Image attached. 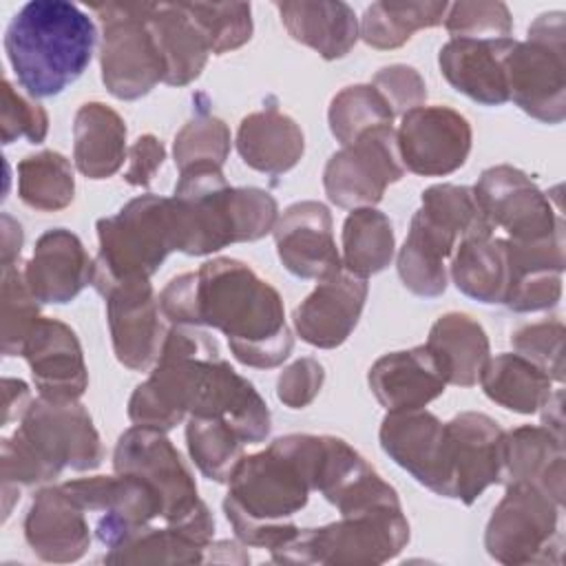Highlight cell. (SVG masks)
Instances as JSON below:
<instances>
[{"label":"cell","mask_w":566,"mask_h":566,"mask_svg":"<svg viewBox=\"0 0 566 566\" xmlns=\"http://www.w3.org/2000/svg\"><path fill=\"white\" fill-rule=\"evenodd\" d=\"M190 416L223 418L248 444L270 436L272 418L254 385L221 358L219 345L190 325L168 329L150 376L128 400L133 424L170 431Z\"/></svg>","instance_id":"6da1fadb"},{"label":"cell","mask_w":566,"mask_h":566,"mask_svg":"<svg viewBox=\"0 0 566 566\" xmlns=\"http://www.w3.org/2000/svg\"><path fill=\"white\" fill-rule=\"evenodd\" d=\"M159 310L172 325L219 329L245 367L274 369L294 347L281 294L239 259L217 256L170 279Z\"/></svg>","instance_id":"7a4b0ae2"},{"label":"cell","mask_w":566,"mask_h":566,"mask_svg":"<svg viewBox=\"0 0 566 566\" xmlns=\"http://www.w3.org/2000/svg\"><path fill=\"white\" fill-rule=\"evenodd\" d=\"M321 444L323 436L290 433L239 460L228 480L223 513L243 546L272 553L298 533L292 517L314 491Z\"/></svg>","instance_id":"3957f363"},{"label":"cell","mask_w":566,"mask_h":566,"mask_svg":"<svg viewBox=\"0 0 566 566\" xmlns=\"http://www.w3.org/2000/svg\"><path fill=\"white\" fill-rule=\"evenodd\" d=\"M93 18L69 0H31L9 22L4 53L31 97L60 95L91 64Z\"/></svg>","instance_id":"277c9868"},{"label":"cell","mask_w":566,"mask_h":566,"mask_svg":"<svg viewBox=\"0 0 566 566\" xmlns=\"http://www.w3.org/2000/svg\"><path fill=\"white\" fill-rule=\"evenodd\" d=\"M99 252L95 259L93 287L113 281L150 279L166 256L177 250L172 199L139 195L113 217L97 221Z\"/></svg>","instance_id":"5b68a950"},{"label":"cell","mask_w":566,"mask_h":566,"mask_svg":"<svg viewBox=\"0 0 566 566\" xmlns=\"http://www.w3.org/2000/svg\"><path fill=\"white\" fill-rule=\"evenodd\" d=\"M409 542V522L402 506H382L340 515V520L298 528L281 548L272 551L279 564L376 566L394 559Z\"/></svg>","instance_id":"8992f818"},{"label":"cell","mask_w":566,"mask_h":566,"mask_svg":"<svg viewBox=\"0 0 566 566\" xmlns=\"http://www.w3.org/2000/svg\"><path fill=\"white\" fill-rule=\"evenodd\" d=\"M506 86L526 115L544 124L566 117V18L548 11L528 27V38L506 55Z\"/></svg>","instance_id":"52a82bcc"},{"label":"cell","mask_w":566,"mask_h":566,"mask_svg":"<svg viewBox=\"0 0 566 566\" xmlns=\"http://www.w3.org/2000/svg\"><path fill=\"white\" fill-rule=\"evenodd\" d=\"M153 2L93 4L104 38L99 51L102 82L117 99H139L164 82V57L148 24Z\"/></svg>","instance_id":"ba28073f"},{"label":"cell","mask_w":566,"mask_h":566,"mask_svg":"<svg viewBox=\"0 0 566 566\" xmlns=\"http://www.w3.org/2000/svg\"><path fill=\"white\" fill-rule=\"evenodd\" d=\"M113 469L139 475L159 491L166 524L214 528V517L199 497L192 473L161 429L139 424L126 429L117 438Z\"/></svg>","instance_id":"9c48e42d"},{"label":"cell","mask_w":566,"mask_h":566,"mask_svg":"<svg viewBox=\"0 0 566 566\" xmlns=\"http://www.w3.org/2000/svg\"><path fill=\"white\" fill-rule=\"evenodd\" d=\"M562 506L542 489L526 482L506 484L484 531L486 553L506 566L546 564L559 557Z\"/></svg>","instance_id":"30bf717a"},{"label":"cell","mask_w":566,"mask_h":566,"mask_svg":"<svg viewBox=\"0 0 566 566\" xmlns=\"http://www.w3.org/2000/svg\"><path fill=\"white\" fill-rule=\"evenodd\" d=\"M405 177L396 128L376 126L334 153L323 170L327 199L347 210L374 208L389 184Z\"/></svg>","instance_id":"8fae6325"},{"label":"cell","mask_w":566,"mask_h":566,"mask_svg":"<svg viewBox=\"0 0 566 566\" xmlns=\"http://www.w3.org/2000/svg\"><path fill=\"white\" fill-rule=\"evenodd\" d=\"M62 486L86 513H99L95 535L106 548L122 544L133 533L150 526L153 520L164 517L159 491L133 473L77 478Z\"/></svg>","instance_id":"7c38bea8"},{"label":"cell","mask_w":566,"mask_h":566,"mask_svg":"<svg viewBox=\"0 0 566 566\" xmlns=\"http://www.w3.org/2000/svg\"><path fill=\"white\" fill-rule=\"evenodd\" d=\"M473 192L491 226L502 228L509 241H539L564 232L559 208L520 168L509 164L486 168Z\"/></svg>","instance_id":"4fadbf2b"},{"label":"cell","mask_w":566,"mask_h":566,"mask_svg":"<svg viewBox=\"0 0 566 566\" xmlns=\"http://www.w3.org/2000/svg\"><path fill=\"white\" fill-rule=\"evenodd\" d=\"M18 431L57 471H93L104 460V447L88 409L80 400L38 396L24 411Z\"/></svg>","instance_id":"5bb4252c"},{"label":"cell","mask_w":566,"mask_h":566,"mask_svg":"<svg viewBox=\"0 0 566 566\" xmlns=\"http://www.w3.org/2000/svg\"><path fill=\"white\" fill-rule=\"evenodd\" d=\"M447 497L473 504L489 486L502 484L504 431L486 413L462 411L444 422Z\"/></svg>","instance_id":"9a60e30c"},{"label":"cell","mask_w":566,"mask_h":566,"mask_svg":"<svg viewBox=\"0 0 566 566\" xmlns=\"http://www.w3.org/2000/svg\"><path fill=\"white\" fill-rule=\"evenodd\" d=\"M97 292L106 301L115 358L133 371L150 369L168 334L150 279L113 281L97 287Z\"/></svg>","instance_id":"2e32d148"},{"label":"cell","mask_w":566,"mask_h":566,"mask_svg":"<svg viewBox=\"0 0 566 566\" xmlns=\"http://www.w3.org/2000/svg\"><path fill=\"white\" fill-rule=\"evenodd\" d=\"M405 170L420 177L451 175L471 153V124L449 106H416L407 111L396 130Z\"/></svg>","instance_id":"e0dca14e"},{"label":"cell","mask_w":566,"mask_h":566,"mask_svg":"<svg viewBox=\"0 0 566 566\" xmlns=\"http://www.w3.org/2000/svg\"><path fill=\"white\" fill-rule=\"evenodd\" d=\"M272 234L276 254L290 274L323 281L343 270L325 203L307 199L287 206Z\"/></svg>","instance_id":"ac0fdd59"},{"label":"cell","mask_w":566,"mask_h":566,"mask_svg":"<svg viewBox=\"0 0 566 566\" xmlns=\"http://www.w3.org/2000/svg\"><path fill=\"white\" fill-rule=\"evenodd\" d=\"M378 440L382 451L416 482L447 497L444 422L436 413L427 409L387 411Z\"/></svg>","instance_id":"d6986e66"},{"label":"cell","mask_w":566,"mask_h":566,"mask_svg":"<svg viewBox=\"0 0 566 566\" xmlns=\"http://www.w3.org/2000/svg\"><path fill=\"white\" fill-rule=\"evenodd\" d=\"M367 292V279L354 276L347 270L318 281L312 294L294 310L292 323L296 334L318 349L343 345L358 325Z\"/></svg>","instance_id":"ffe728a7"},{"label":"cell","mask_w":566,"mask_h":566,"mask_svg":"<svg viewBox=\"0 0 566 566\" xmlns=\"http://www.w3.org/2000/svg\"><path fill=\"white\" fill-rule=\"evenodd\" d=\"M31 367L40 396L80 400L88 387V371L77 334L57 318L40 316L29 332L22 354Z\"/></svg>","instance_id":"44dd1931"},{"label":"cell","mask_w":566,"mask_h":566,"mask_svg":"<svg viewBox=\"0 0 566 566\" xmlns=\"http://www.w3.org/2000/svg\"><path fill=\"white\" fill-rule=\"evenodd\" d=\"M513 38H451L438 53L442 77L469 99L482 106H502L509 102L506 55Z\"/></svg>","instance_id":"7402d4cb"},{"label":"cell","mask_w":566,"mask_h":566,"mask_svg":"<svg viewBox=\"0 0 566 566\" xmlns=\"http://www.w3.org/2000/svg\"><path fill=\"white\" fill-rule=\"evenodd\" d=\"M24 539L44 562H77L91 546L86 511L62 484L44 486L35 493L24 517Z\"/></svg>","instance_id":"603a6c76"},{"label":"cell","mask_w":566,"mask_h":566,"mask_svg":"<svg viewBox=\"0 0 566 566\" xmlns=\"http://www.w3.org/2000/svg\"><path fill=\"white\" fill-rule=\"evenodd\" d=\"M24 281L40 303H71L93 283L95 261L77 234L66 228L46 230L24 265Z\"/></svg>","instance_id":"cb8c5ba5"},{"label":"cell","mask_w":566,"mask_h":566,"mask_svg":"<svg viewBox=\"0 0 566 566\" xmlns=\"http://www.w3.org/2000/svg\"><path fill=\"white\" fill-rule=\"evenodd\" d=\"M367 382L378 405L387 411L424 409L431 400L442 396L447 387L427 345L380 356L369 367Z\"/></svg>","instance_id":"d4e9b609"},{"label":"cell","mask_w":566,"mask_h":566,"mask_svg":"<svg viewBox=\"0 0 566 566\" xmlns=\"http://www.w3.org/2000/svg\"><path fill=\"white\" fill-rule=\"evenodd\" d=\"M460 237L424 208L411 217L409 234L398 252V276L416 296L433 298L447 290L444 259L453 254Z\"/></svg>","instance_id":"484cf974"},{"label":"cell","mask_w":566,"mask_h":566,"mask_svg":"<svg viewBox=\"0 0 566 566\" xmlns=\"http://www.w3.org/2000/svg\"><path fill=\"white\" fill-rule=\"evenodd\" d=\"M292 40L314 49L325 60L345 57L360 38L354 9L343 0L274 2Z\"/></svg>","instance_id":"4316f807"},{"label":"cell","mask_w":566,"mask_h":566,"mask_svg":"<svg viewBox=\"0 0 566 566\" xmlns=\"http://www.w3.org/2000/svg\"><path fill=\"white\" fill-rule=\"evenodd\" d=\"M526 482L564 506V438L544 424H522L504 433L502 484Z\"/></svg>","instance_id":"83f0119b"},{"label":"cell","mask_w":566,"mask_h":566,"mask_svg":"<svg viewBox=\"0 0 566 566\" xmlns=\"http://www.w3.org/2000/svg\"><path fill=\"white\" fill-rule=\"evenodd\" d=\"M237 150L245 166L276 177L301 161L305 153V137L290 115L276 106H265L241 119L237 130Z\"/></svg>","instance_id":"f1b7e54d"},{"label":"cell","mask_w":566,"mask_h":566,"mask_svg":"<svg viewBox=\"0 0 566 566\" xmlns=\"http://www.w3.org/2000/svg\"><path fill=\"white\" fill-rule=\"evenodd\" d=\"M148 24L164 57V84L186 86L195 82L208 62L210 46L186 2H153Z\"/></svg>","instance_id":"f546056e"},{"label":"cell","mask_w":566,"mask_h":566,"mask_svg":"<svg viewBox=\"0 0 566 566\" xmlns=\"http://www.w3.org/2000/svg\"><path fill=\"white\" fill-rule=\"evenodd\" d=\"M128 157L126 122L102 102H86L73 119V161L88 179L113 177Z\"/></svg>","instance_id":"4dcf8cb0"},{"label":"cell","mask_w":566,"mask_h":566,"mask_svg":"<svg viewBox=\"0 0 566 566\" xmlns=\"http://www.w3.org/2000/svg\"><path fill=\"white\" fill-rule=\"evenodd\" d=\"M433 354L447 385L473 387L489 363V336L484 327L469 314H442L429 329L424 343Z\"/></svg>","instance_id":"1f68e13d"},{"label":"cell","mask_w":566,"mask_h":566,"mask_svg":"<svg viewBox=\"0 0 566 566\" xmlns=\"http://www.w3.org/2000/svg\"><path fill=\"white\" fill-rule=\"evenodd\" d=\"M451 279L469 298L486 305L504 303L511 285V256L506 239H462L453 250Z\"/></svg>","instance_id":"d6a6232c"},{"label":"cell","mask_w":566,"mask_h":566,"mask_svg":"<svg viewBox=\"0 0 566 566\" xmlns=\"http://www.w3.org/2000/svg\"><path fill=\"white\" fill-rule=\"evenodd\" d=\"M478 382L489 400L522 416L537 413L553 394L551 376L517 352L489 358Z\"/></svg>","instance_id":"836d02e7"},{"label":"cell","mask_w":566,"mask_h":566,"mask_svg":"<svg viewBox=\"0 0 566 566\" xmlns=\"http://www.w3.org/2000/svg\"><path fill=\"white\" fill-rule=\"evenodd\" d=\"M396 250L391 221L376 208H356L343 223V270L369 279L382 272Z\"/></svg>","instance_id":"e575fe53"},{"label":"cell","mask_w":566,"mask_h":566,"mask_svg":"<svg viewBox=\"0 0 566 566\" xmlns=\"http://www.w3.org/2000/svg\"><path fill=\"white\" fill-rule=\"evenodd\" d=\"M208 542L184 526H146L122 544L108 548L106 564H199L206 562Z\"/></svg>","instance_id":"d590c367"},{"label":"cell","mask_w":566,"mask_h":566,"mask_svg":"<svg viewBox=\"0 0 566 566\" xmlns=\"http://www.w3.org/2000/svg\"><path fill=\"white\" fill-rule=\"evenodd\" d=\"M447 9L449 2H374L360 18V38L371 49H398L416 31L442 24Z\"/></svg>","instance_id":"8d00e7d4"},{"label":"cell","mask_w":566,"mask_h":566,"mask_svg":"<svg viewBox=\"0 0 566 566\" xmlns=\"http://www.w3.org/2000/svg\"><path fill=\"white\" fill-rule=\"evenodd\" d=\"M18 195L24 206L40 212H57L75 197L71 161L57 150L27 155L18 164Z\"/></svg>","instance_id":"74e56055"},{"label":"cell","mask_w":566,"mask_h":566,"mask_svg":"<svg viewBox=\"0 0 566 566\" xmlns=\"http://www.w3.org/2000/svg\"><path fill=\"white\" fill-rule=\"evenodd\" d=\"M186 444L199 473L223 484L243 458L245 442L223 418L190 416L186 422Z\"/></svg>","instance_id":"f35d334b"},{"label":"cell","mask_w":566,"mask_h":566,"mask_svg":"<svg viewBox=\"0 0 566 566\" xmlns=\"http://www.w3.org/2000/svg\"><path fill=\"white\" fill-rule=\"evenodd\" d=\"M394 111L371 84H354L338 91L327 111L329 130L343 146L352 144L363 133L394 122Z\"/></svg>","instance_id":"ab89813d"},{"label":"cell","mask_w":566,"mask_h":566,"mask_svg":"<svg viewBox=\"0 0 566 566\" xmlns=\"http://www.w3.org/2000/svg\"><path fill=\"white\" fill-rule=\"evenodd\" d=\"M444 226H449L460 241L469 237H493V226L480 208L473 188L455 184H436L422 192V206Z\"/></svg>","instance_id":"60d3db41"},{"label":"cell","mask_w":566,"mask_h":566,"mask_svg":"<svg viewBox=\"0 0 566 566\" xmlns=\"http://www.w3.org/2000/svg\"><path fill=\"white\" fill-rule=\"evenodd\" d=\"M186 9L203 31L214 55L230 53L252 38L254 24L248 2H186Z\"/></svg>","instance_id":"b9f144b4"},{"label":"cell","mask_w":566,"mask_h":566,"mask_svg":"<svg viewBox=\"0 0 566 566\" xmlns=\"http://www.w3.org/2000/svg\"><path fill=\"white\" fill-rule=\"evenodd\" d=\"M230 128L223 119L210 113H199L175 135V166L179 172L199 164L223 166L230 155Z\"/></svg>","instance_id":"7bdbcfd3"},{"label":"cell","mask_w":566,"mask_h":566,"mask_svg":"<svg viewBox=\"0 0 566 566\" xmlns=\"http://www.w3.org/2000/svg\"><path fill=\"white\" fill-rule=\"evenodd\" d=\"M40 318V301L24 281V272L2 268V325L0 345L4 356H20L24 340Z\"/></svg>","instance_id":"ee69618b"},{"label":"cell","mask_w":566,"mask_h":566,"mask_svg":"<svg viewBox=\"0 0 566 566\" xmlns=\"http://www.w3.org/2000/svg\"><path fill=\"white\" fill-rule=\"evenodd\" d=\"M444 29L451 38H511L513 18L509 7L500 0H460L449 4Z\"/></svg>","instance_id":"f6af8a7d"},{"label":"cell","mask_w":566,"mask_h":566,"mask_svg":"<svg viewBox=\"0 0 566 566\" xmlns=\"http://www.w3.org/2000/svg\"><path fill=\"white\" fill-rule=\"evenodd\" d=\"M564 323L557 318H546L537 323H526L511 334L513 349L542 367L553 382L564 380Z\"/></svg>","instance_id":"bcb514c9"},{"label":"cell","mask_w":566,"mask_h":566,"mask_svg":"<svg viewBox=\"0 0 566 566\" xmlns=\"http://www.w3.org/2000/svg\"><path fill=\"white\" fill-rule=\"evenodd\" d=\"M49 133L46 111L20 95L9 80L2 82V108H0V135L2 144H11L24 137L29 144H42Z\"/></svg>","instance_id":"7dc6e473"},{"label":"cell","mask_w":566,"mask_h":566,"mask_svg":"<svg viewBox=\"0 0 566 566\" xmlns=\"http://www.w3.org/2000/svg\"><path fill=\"white\" fill-rule=\"evenodd\" d=\"M562 298V272H522L511 279L504 305L513 312L551 310Z\"/></svg>","instance_id":"c3c4849f"},{"label":"cell","mask_w":566,"mask_h":566,"mask_svg":"<svg viewBox=\"0 0 566 566\" xmlns=\"http://www.w3.org/2000/svg\"><path fill=\"white\" fill-rule=\"evenodd\" d=\"M371 86L387 99L394 115H405L407 111L422 106L427 99V84L422 75L407 64L382 66L374 75Z\"/></svg>","instance_id":"681fc988"},{"label":"cell","mask_w":566,"mask_h":566,"mask_svg":"<svg viewBox=\"0 0 566 566\" xmlns=\"http://www.w3.org/2000/svg\"><path fill=\"white\" fill-rule=\"evenodd\" d=\"M323 382H325L323 365L316 358L305 356L294 360L279 374L276 398L290 409H303L318 396Z\"/></svg>","instance_id":"f907efd6"},{"label":"cell","mask_w":566,"mask_h":566,"mask_svg":"<svg viewBox=\"0 0 566 566\" xmlns=\"http://www.w3.org/2000/svg\"><path fill=\"white\" fill-rule=\"evenodd\" d=\"M126 159H128V168L124 172V181L137 188H148L157 170L164 166L166 148L161 139H157L155 135H142L128 148Z\"/></svg>","instance_id":"816d5d0a"},{"label":"cell","mask_w":566,"mask_h":566,"mask_svg":"<svg viewBox=\"0 0 566 566\" xmlns=\"http://www.w3.org/2000/svg\"><path fill=\"white\" fill-rule=\"evenodd\" d=\"M2 427L11 424L13 420H22L31 405L29 385L18 378H2Z\"/></svg>","instance_id":"f5cc1de1"},{"label":"cell","mask_w":566,"mask_h":566,"mask_svg":"<svg viewBox=\"0 0 566 566\" xmlns=\"http://www.w3.org/2000/svg\"><path fill=\"white\" fill-rule=\"evenodd\" d=\"M22 226L11 217L2 214V268H13L22 252Z\"/></svg>","instance_id":"db71d44e"},{"label":"cell","mask_w":566,"mask_h":566,"mask_svg":"<svg viewBox=\"0 0 566 566\" xmlns=\"http://www.w3.org/2000/svg\"><path fill=\"white\" fill-rule=\"evenodd\" d=\"M206 562H230V564H248L250 555L243 551V544L223 539V542H212L206 553Z\"/></svg>","instance_id":"11a10c76"},{"label":"cell","mask_w":566,"mask_h":566,"mask_svg":"<svg viewBox=\"0 0 566 566\" xmlns=\"http://www.w3.org/2000/svg\"><path fill=\"white\" fill-rule=\"evenodd\" d=\"M562 398H564V391L562 389H555L548 400L542 405V424L553 431L557 438H564L562 436V424H564V413H562Z\"/></svg>","instance_id":"9f6ffc18"}]
</instances>
